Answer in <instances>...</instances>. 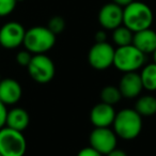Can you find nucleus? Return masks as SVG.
I'll return each instance as SVG.
<instances>
[{
    "label": "nucleus",
    "instance_id": "1",
    "mask_svg": "<svg viewBox=\"0 0 156 156\" xmlns=\"http://www.w3.org/2000/svg\"><path fill=\"white\" fill-rule=\"evenodd\" d=\"M153 20V11L142 1L134 0L123 8V25L134 33L151 28Z\"/></svg>",
    "mask_w": 156,
    "mask_h": 156
},
{
    "label": "nucleus",
    "instance_id": "2",
    "mask_svg": "<svg viewBox=\"0 0 156 156\" xmlns=\"http://www.w3.org/2000/svg\"><path fill=\"white\" fill-rule=\"evenodd\" d=\"M113 132L123 140H133L140 135L142 129V117L135 109L124 108L115 113Z\"/></svg>",
    "mask_w": 156,
    "mask_h": 156
},
{
    "label": "nucleus",
    "instance_id": "3",
    "mask_svg": "<svg viewBox=\"0 0 156 156\" xmlns=\"http://www.w3.org/2000/svg\"><path fill=\"white\" fill-rule=\"evenodd\" d=\"M56 44V34L51 32L47 27L35 26L26 30L24 39L25 49L32 55L46 54Z\"/></svg>",
    "mask_w": 156,
    "mask_h": 156
},
{
    "label": "nucleus",
    "instance_id": "4",
    "mask_svg": "<svg viewBox=\"0 0 156 156\" xmlns=\"http://www.w3.org/2000/svg\"><path fill=\"white\" fill-rule=\"evenodd\" d=\"M147 55L141 52L133 44L118 47L115 51L113 65L123 73L137 72L145 64Z\"/></svg>",
    "mask_w": 156,
    "mask_h": 156
},
{
    "label": "nucleus",
    "instance_id": "5",
    "mask_svg": "<svg viewBox=\"0 0 156 156\" xmlns=\"http://www.w3.org/2000/svg\"><path fill=\"white\" fill-rule=\"evenodd\" d=\"M27 151V140L23 132L5 126L0 129V155L24 156Z\"/></svg>",
    "mask_w": 156,
    "mask_h": 156
},
{
    "label": "nucleus",
    "instance_id": "6",
    "mask_svg": "<svg viewBox=\"0 0 156 156\" xmlns=\"http://www.w3.org/2000/svg\"><path fill=\"white\" fill-rule=\"evenodd\" d=\"M27 69L33 80L42 85L50 83L56 74V66L54 61L45 54L33 55Z\"/></svg>",
    "mask_w": 156,
    "mask_h": 156
},
{
    "label": "nucleus",
    "instance_id": "7",
    "mask_svg": "<svg viewBox=\"0 0 156 156\" xmlns=\"http://www.w3.org/2000/svg\"><path fill=\"white\" fill-rule=\"evenodd\" d=\"M115 49L108 42L94 43L88 54V61L93 69L104 71L113 65Z\"/></svg>",
    "mask_w": 156,
    "mask_h": 156
},
{
    "label": "nucleus",
    "instance_id": "8",
    "mask_svg": "<svg viewBox=\"0 0 156 156\" xmlns=\"http://www.w3.org/2000/svg\"><path fill=\"white\" fill-rule=\"evenodd\" d=\"M90 147L103 155H107L117 147L118 136L109 127H94L89 137Z\"/></svg>",
    "mask_w": 156,
    "mask_h": 156
},
{
    "label": "nucleus",
    "instance_id": "9",
    "mask_svg": "<svg viewBox=\"0 0 156 156\" xmlns=\"http://www.w3.org/2000/svg\"><path fill=\"white\" fill-rule=\"evenodd\" d=\"M26 29L18 22H8L0 28V46L5 49H15L23 45Z\"/></svg>",
    "mask_w": 156,
    "mask_h": 156
},
{
    "label": "nucleus",
    "instance_id": "10",
    "mask_svg": "<svg viewBox=\"0 0 156 156\" xmlns=\"http://www.w3.org/2000/svg\"><path fill=\"white\" fill-rule=\"evenodd\" d=\"M98 23L104 30H115L123 25V8L115 2L104 5L98 12Z\"/></svg>",
    "mask_w": 156,
    "mask_h": 156
},
{
    "label": "nucleus",
    "instance_id": "11",
    "mask_svg": "<svg viewBox=\"0 0 156 156\" xmlns=\"http://www.w3.org/2000/svg\"><path fill=\"white\" fill-rule=\"evenodd\" d=\"M118 88L121 92L122 98H129V100L138 98L143 90L142 81H141L139 73L137 72L124 73L120 79Z\"/></svg>",
    "mask_w": 156,
    "mask_h": 156
},
{
    "label": "nucleus",
    "instance_id": "12",
    "mask_svg": "<svg viewBox=\"0 0 156 156\" xmlns=\"http://www.w3.org/2000/svg\"><path fill=\"white\" fill-rule=\"evenodd\" d=\"M115 113L113 106L101 102L91 109L90 121L94 127H109L112 125Z\"/></svg>",
    "mask_w": 156,
    "mask_h": 156
},
{
    "label": "nucleus",
    "instance_id": "13",
    "mask_svg": "<svg viewBox=\"0 0 156 156\" xmlns=\"http://www.w3.org/2000/svg\"><path fill=\"white\" fill-rule=\"evenodd\" d=\"M22 95V86L14 78H5L0 80V102L5 106L15 105L20 101Z\"/></svg>",
    "mask_w": 156,
    "mask_h": 156
},
{
    "label": "nucleus",
    "instance_id": "14",
    "mask_svg": "<svg viewBox=\"0 0 156 156\" xmlns=\"http://www.w3.org/2000/svg\"><path fill=\"white\" fill-rule=\"evenodd\" d=\"M133 45L144 55H152L156 49V31L149 28L135 32Z\"/></svg>",
    "mask_w": 156,
    "mask_h": 156
},
{
    "label": "nucleus",
    "instance_id": "15",
    "mask_svg": "<svg viewBox=\"0 0 156 156\" xmlns=\"http://www.w3.org/2000/svg\"><path fill=\"white\" fill-rule=\"evenodd\" d=\"M29 123H30V117H29L28 111L25 110L24 108L15 107V108H12L11 110H8L5 126L23 132L28 127Z\"/></svg>",
    "mask_w": 156,
    "mask_h": 156
},
{
    "label": "nucleus",
    "instance_id": "16",
    "mask_svg": "<svg viewBox=\"0 0 156 156\" xmlns=\"http://www.w3.org/2000/svg\"><path fill=\"white\" fill-rule=\"evenodd\" d=\"M135 110L141 117H152L156 113V98L153 95H142L135 103Z\"/></svg>",
    "mask_w": 156,
    "mask_h": 156
},
{
    "label": "nucleus",
    "instance_id": "17",
    "mask_svg": "<svg viewBox=\"0 0 156 156\" xmlns=\"http://www.w3.org/2000/svg\"><path fill=\"white\" fill-rule=\"evenodd\" d=\"M142 81L143 89L147 91H156V63H149L142 66V69L139 73Z\"/></svg>",
    "mask_w": 156,
    "mask_h": 156
},
{
    "label": "nucleus",
    "instance_id": "18",
    "mask_svg": "<svg viewBox=\"0 0 156 156\" xmlns=\"http://www.w3.org/2000/svg\"><path fill=\"white\" fill-rule=\"evenodd\" d=\"M133 37H134V32L124 25H121L112 30V41L118 47L133 44Z\"/></svg>",
    "mask_w": 156,
    "mask_h": 156
},
{
    "label": "nucleus",
    "instance_id": "19",
    "mask_svg": "<svg viewBox=\"0 0 156 156\" xmlns=\"http://www.w3.org/2000/svg\"><path fill=\"white\" fill-rule=\"evenodd\" d=\"M101 102L106 103L108 105H113L118 104L121 101L122 95L120 92L119 88L115 87V86H106L102 89L101 91Z\"/></svg>",
    "mask_w": 156,
    "mask_h": 156
},
{
    "label": "nucleus",
    "instance_id": "20",
    "mask_svg": "<svg viewBox=\"0 0 156 156\" xmlns=\"http://www.w3.org/2000/svg\"><path fill=\"white\" fill-rule=\"evenodd\" d=\"M47 28L51 31L54 34H60L64 31L65 29V20L61 16H52L49 20H48Z\"/></svg>",
    "mask_w": 156,
    "mask_h": 156
},
{
    "label": "nucleus",
    "instance_id": "21",
    "mask_svg": "<svg viewBox=\"0 0 156 156\" xmlns=\"http://www.w3.org/2000/svg\"><path fill=\"white\" fill-rule=\"evenodd\" d=\"M17 0H0V17H7L15 10Z\"/></svg>",
    "mask_w": 156,
    "mask_h": 156
},
{
    "label": "nucleus",
    "instance_id": "22",
    "mask_svg": "<svg viewBox=\"0 0 156 156\" xmlns=\"http://www.w3.org/2000/svg\"><path fill=\"white\" fill-rule=\"evenodd\" d=\"M32 56L33 55L31 54L30 51H28L27 49L20 50V51H18L17 55H16L15 60H16V62L18 63V65L27 67L29 65V63H30L31 59H32Z\"/></svg>",
    "mask_w": 156,
    "mask_h": 156
},
{
    "label": "nucleus",
    "instance_id": "23",
    "mask_svg": "<svg viewBox=\"0 0 156 156\" xmlns=\"http://www.w3.org/2000/svg\"><path fill=\"white\" fill-rule=\"evenodd\" d=\"M77 156H104V155L89 145V147H86L83 149H81L80 151L78 152Z\"/></svg>",
    "mask_w": 156,
    "mask_h": 156
},
{
    "label": "nucleus",
    "instance_id": "24",
    "mask_svg": "<svg viewBox=\"0 0 156 156\" xmlns=\"http://www.w3.org/2000/svg\"><path fill=\"white\" fill-rule=\"evenodd\" d=\"M7 115H8V109L3 103L0 102V129L5 126L7 123Z\"/></svg>",
    "mask_w": 156,
    "mask_h": 156
},
{
    "label": "nucleus",
    "instance_id": "25",
    "mask_svg": "<svg viewBox=\"0 0 156 156\" xmlns=\"http://www.w3.org/2000/svg\"><path fill=\"white\" fill-rule=\"evenodd\" d=\"M94 40H95V43H102V42H106V40H107L106 31H105L104 29L96 31L95 34H94Z\"/></svg>",
    "mask_w": 156,
    "mask_h": 156
},
{
    "label": "nucleus",
    "instance_id": "26",
    "mask_svg": "<svg viewBox=\"0 0 156 156\" xmlns=\"http://www.w3.org/2000/svg\"><path fill=\"white\" fill-rule=\"evenodd\" d=\"M106 156H127V154H126L123 150L117 149V147H115V150H112V151H111L110 153L107 154Z\"/></svg>",
    "mask_w": 156,
    "mask_h": 156
},
{
    "label": "nucleus",
    "instance_id": "27",
    "mask_svg": "<svg viewBox=\"0 0 156 156\" xmlns=\"http://www.w3.org/2000/svg\"><path fill=\"white\" fill-rule=\"evenodd\" d=\"M134 0H112V2H115V5H120V7L124 8L126 5H128L129 3H132Z\"/></svg>",
    "mask_w": 156,
    "mask_h": 156
},
{
    "label": "nucleus",
    "instance_id": "28",
    "mask_svg": "<svg viewBox=\"0 0 156 156\" xmlns=\"http://www.w3.org/2000/svg\"><path fill=\"white\" fill-rule=\"evenodd\" d=\"M152 56H153V62L156 63V49L154 50V52L152 54Z\"/></svg>",
    "mask_w": 156,
    "mask_h": 156
},
{
    "label": "nucleus",
    "instance_id": "29",
    "mask_svg": "<svg viewBox=\"0 0 156 156\" xmlns=\"http://www.w3.org/2000/svg\"><path fill=\"white\" fill-rule=\"evenodd\" d=\"M23 1H25V0H17V2H23Z\"/></svg>",
    "mask_w": 156,
    "mask_h": 156
},
{
    "label": "nucleus",
    "instance_id": "30",
    "mask_svg": "<svg viewBox=\"0 0 156 156\" xmlns=\"http://www.w3.org/2000/svg\"><path fill=\"white\" fill-rule=\"evenodd\" d=\"M0 80H1V76H0Z\"/></svg>",
    "mask_w": 156,
    "mask_h": 156
},
{
    "label": "nucleus",
    "instance_id": "31",
    "mask_svg": "<svg viewBox=\"0 0 156 156\" xmlns=\"http://www.w3.org/2000/svg\"><path fill=\"white\" fill-rule=\"evenodd\" d=\"M0 156H1V155H0Z\"/></svg>",
    "mask_w": 156,
    "mask_h": 156
}]
</instances>
